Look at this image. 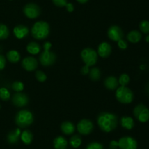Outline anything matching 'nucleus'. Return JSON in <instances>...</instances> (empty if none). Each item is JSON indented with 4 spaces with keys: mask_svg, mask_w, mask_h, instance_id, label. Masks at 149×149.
I'll return each mask as SVG.
<instances>
[{
    "mask_svg": "<svg viewBox=\"0 0 149 149\" xmlns=\"http://www.w3.org/2000/svg\"><path fill=\"white\" fill-rule=\"evenodd\" d=\"M97 123L101 131L109 133L116 129L117 127L118 117L112 112H103L97 116Z\"/></svg>",
    "mask_w": 149,
    "mask_h": 149,
    "instance_id": "obj_1",
    "label": "nucleus"
},
{
    "mask_svg": "<svg viewBox=\"0 0 149 149\" xmlns=\"http://www.w3.org/2000/svg\"><path fill=\"white\" fill-rule=\"evenodd\" d=\"M49 31L50 29L49 23L43 20H39L32 26L31 34L34 39L37 40H43L49 36Z\"/></svg>",
    "mask_w": 149,
    "mask_h": 149,
    "instance_id": "obj_2",
    "label": "nucleus"
},
{
    "mask_svg": "<svg viewBox=\"0 0 149 149\" xmlns=\"http://www.w3.org/2000/svg\"><path fill=\"white\" fill-rule=\"evenodd\" d=\"M15 122L19 128H26L33 122V115L29 110H21L16 113Z\"/></svg>",
    "mask_w": 149,
    "mask_h": 149,
    "instance_id": "obj_3",
    "label": "nucleus"
},
{
    "mask_svg": "<svg viewBox=\"0 0 149 149\" xmlns=\"http://www.w3.org/2000/svg\"><path fill=\"white\" fill-rule=\"evenodd\" d=\"M115 96L118 102L124 105L130 104L134 99L133 92L127 86H119L116 89Z\"/></svg>",
    "mask_w": 149,
    "mask_h": 149,
    "instance_id": "obj_4",
    "label": "nucleus"
},
{
    "mask_svg": "<svg viewBox=\"0 0 149 149\" xmlns=\"http://www.w3.org/2000/svg\"><path fill=\"white\" fill-rule=\"evenodd\" d=\"M81 58L84 65L93 67L97 63L98 55L95 50L90 48H86L81 51Z\"/></svg>",
    "mask_w": 149,
    "mask_h": 149,
    "instance_id": "obj_5",
    "label": "nucleus"
},
{
    "mask_svg": "<svg viewBox=\"0 0 149 149\" xmlns=\"http://www.w3.org/2000/svg\"><path fill=\"white\" fill-rule=\"evenodd\" d=\"M133 115L141 123H146L149 120V110L145 105L140 103L134 108Z\"/></svg>",
    "mask_w": 149,
    "mask_h": 149,
    "instance_id": "obj_6",
    "label": "nucleus"
},
{
    "mask_svg": "<svg viewBox=\"0 0 149 149\" xmlns=\"http://www.w3.org/2000/svg\"><path fill=\"white\" fill-rule=\"evenodd\" d=\"M57 59V56L55 53L52 51H44L40 53L39 57V60L40 64L43 67H50L53 65Z\"/></svg>",
    "mask_w": 149,
    "mask_h": 149,
    "instance_id": "obj_7",
    "label": "nucleus"
},
{
    "mask_svg": "<svg viewBox=\"0 0 149 149\" xmlns=\"http://www.w3.org/2000/svg\"><path fill=\"white\" fill-rule=\"evenodd\" d=\"M78 132L81 135H88L94 129V124L90 120L84 118L78 122L77 125Z\"/></svg>",
    "mask_w": 149,
    "mask_h": 149,
    "instance_id": "obj_8",
    "label": "nucleus"
},
{
    "mask_svg": "<svg viewBox=\"0 0 149 149\" xmlns=\"http://www.w3.org/2000/svg\"><path fill=\"white\" fill-rule=\"evenodd\" d=\"M23 13L28 18L35 19L40 15L41 9L36 4L29 3L23 7Z\"/></svg>",
    "mask_w": 149,
    "mask_h": 149,
    "instance_id": "obj_9",
    "label": "nucleus"
},
{
    "mask_svg": "<svg viewBox=\"0 0 149 149\" xmlns=\"http://www.w3.org/2000/svg\"><path fill=\"white\" fill-rule=\"evenodd\" d=\"M119 149H137L138 142L134 137L125 136L121 137L118 141Z\"/></svg>",
    "mask_w": 149,
    "mask_h": 149,
    "instance_id": "obj_10",
    "label": "nucleus"
},
{
    "mask_svg": "<svg viewBox=\"0 0 149 149\" xmlns=\"http://www.w3.org/2000/svg\"><path fill=\"white\" fill-rule=\"evenodd\" d=\"M107 35L108 37L111 40L114 41V42H118L120 39H123L124 32L122 28L119 27V26L113 25V26H110L109 29H108Z\"/></svg>",
    "mask_w": 149,
    "mask_h": 149,
    "instance_id": "obj_11",
    "label": "nucleus"
},
{
    "mask_svg": "<svg viewBox=\"0 0 149 149\" xmlns=\"http://www.w3.org/2000/svg\"><path fill=\"white\" fill-rule=\"evenodd\" d=\"M29 102V96L23 92H16L12 97V102L17 108H23L26 106Z\"/></svg>",
    "mask_w": 149,
    "mask_h": 149,
    "instance_id": "obj_12",
    "label": "nucleus"
},
{
    "mask_svg": "<svg viewBox=\"0 0 149 149\" xmlns=\"http://www.w3.org/2000/svg\"><path fill=\"white\" fill-rule=\"evenodd\" d=\"M37 59L33 56H26L22 60L21 65L25 70L28 72L34 71L38 67Z\"/></svg>",
    "mask_w": 149,
    "mask_h": 149,
    "instance_id": "obj_13",
    "label": "nucleus"
},
{
    "mask_svg": "<svg viewBox=\"0 0 149 149\" xmlns=\"http://www.w3.org/2000/svg\"><path fill=\"white\" fill-rule=\"evenodd\" d=\"M97 55L103 58H106L110 56L112 53L111 45L107 42H103L99 44L97 47Z\"/></svg>",
    "mask_w": 149,
    "mask_h": 149,
    "instance_id": "obj_14",
    "label": "nucleus"
},
{
    "mask_svg": "<svg viewBox=\"0 0 149 149\" xmlns=\"http://www.w3.org/2000/svg\"><path fill=\"white\" fill-rule=\"evenodd\" d=\"M29 28L23 24L17 25V26H15L13 29V34H14L15 37L19 39L26 37L29 35Z\"/></svg>",
    "mask_w": 149,
    "mask_h": 149,
    "instance_id": "obj_15",
    "label": "nucleus"
},
{
    "mask_svg": "<svg viewBox=\"0 0 149 149\" xmlns=\"http://www.w3.org/2000/svg\"><path fill=\"white\" fill-rule=\"evenodd\" d=\"M20 134H21L20 128H16L10 131L7 136V140L8 143L14 145L18 143L19 140L20 139Z\"/></svg>",
    "mask_w": 149,
    "mask_h": 149,
    "instance_id": "obj_16",
    "label": "nucleus"
},
{
    "mask_svg": "<svg viewBox=\"0 0 149 149\" xmlns=\"http://www.w3.org/2000/svg\"><path fill=\"white\" fill-rule=\"evenodd\" d=\"M61 130L65 135H71L76 130V127L71 121H65L61 124Z\"/></svg>",
    "mask_w": 149,
    "mask_h": 149,
    "instance_id": "obj_17",
    "label": "nucleus"
},
{
    "mask_svg": "<svg viewBox=\"0 0 149 149\" xmlns=\"http://www.w3.org/2000/svg\"><path fill=\"white\" fill-rule=\"evenodd\" d=\"M119 85L118 79L115 76H109L104 80L105 87L109 90H116L119 87Z\"/></svg>",
    "mask_w": 149,
    "mask_h": 149,
    "instance_id": "obj_18",
    "label": "nucleus"
},
{
    "mask_svg": "<svg viewBox=\"0 0 149 149\" xmlns=\"http://www.w3.org/2000/svg\"><path fill=\"white\" fill-rule=\"evenodd\" d=\"M120 124L124 129L127 130L132 129L135 127V121H134L133 118L130 116H127V115H124L121 118Z\"/></svg>",
    "mask_w": 149,
    "mask_h": 149,
    "instance_id": "obj_19",
    "label": "nucleus"
},
{
    "mask_svg": "<svg viewBox=\"0 0 149 149\" xmlns=\"http://www.w3.org/2000/svg\"><path fill=\"white\" fill-rule=\"evenodd\" d=\"M55 149H66L68 147V140L63 136H58L53 140Z\"/></svg>",
    "mask_w": 149,
    "mask_h": 149,
    "instance_id": "obj_20",
    "label": "nucleus"
},
{
    "mask_svg": "<svg viewBox=\"0 0 149 149\" xmlns=\"http://www.w3.org/2000/svg\"><path fill=\"white\" fill-rule=\"evenodd\" d=\"M142 39V34L138 30H132L127 35V39L131 43H138Z\"/></svg>",
    "mask_w": 149,
    "mask_h": 149,
    "instance_id": "obj_21",
    "label": "nucleus"
},
{
    "mask_svg": "<svg viewBox=\"0 0 149 149\" xmlns=\"http://www.w3.org/2000/svg\"><path fill=\"white\" fill-rule=\"evenodd\" d=\"M6 58L12 64H16L20 61V54L16 50H10L6 54Z\"/></svg>",
    "mask_w": 149,
    "mask_h": 149,
    "instance_id": "obj_22",
    "label": "nucleus"
},
{
    "mask_svg": "<svg viewBox=\"0 0 149 149\" xmlns=\"http://www.w3.org/2000/svg\"><path fill=\"white\" fill-rule=\"evenodd\" d=\"M33 139V135L31 131L29 129H26L22 131L20 134V140L26 145H29L32 143Z\"/></svg>",
    "mask_w": 149,
    "mask_h": 149,
    "instance_id": "obj_23",
    "label": "nucleus"
},
{
    "mask_svg": "<svg viewBox=\"0 0 149 149\" xmlns=\"http://www.w3.org/2000/svg\"><path fill=\"white\" fill-rule=\"evenodd\" d=\"M26 51L32 55H37L41 52V46L36 42H31L26 45Z\"/></svg>",
    "mask_w": 149,
    "mask_h": 149,
    "instance_id": "obj_24",
    "label": "nucleus"
},
{
    "mask_svg": "<svg viewBox=\"0 0 149 149\" xmlns=\"http://www.w3.org/2000/svg\"><path fill=\"white\" fill-rule=\"evenodd\" d=\"M89 77L93 81H97L100 79L101 77V72L100 69L97 67H93L90 70V72L88 74Z\"/></svg>",
    "mask_w": 149,
    "mask_h": 149,
    "instance_id": "obj_25",
    "label": "nucleus"
},
{
    "mask_svg": "<svg viewBox=\"0 0 149 149\" xmlns=\"http://www.w3.org/2000/svg\"><path fill=\"white\" fill-rule=\"evenodd\" d=\"M81 143H82V140H81V136L79 134H74L69 140L70 145L74 148H77L79 147L81 145Z\"/></svg>",
    "mask_w": 149,
    "mask_h": 149,
    "instance_id": "obj_26",
    "label": "nucleus"
},
{
    "mask_svg": "<svg viewBox=\"0 0 149 149\" xmlns=\"http://www.w3.org/2000/svg\"><path fill=\"white\" fill-rule=\"evenodd\" d=\"M10 35V30L8 27L4 23H0V40L6 39Z\"/></svg>",
    "mask_w": 149,
    "mask_h": 149,
    "instance_id": "obj_27",
    "label": "nucleus"
},
{
    "mask_svg": "<svg viewBox=\"0 0 149 149\" xmlns=\"http://www.w3.org/2000/svg\"><path fill=\"white\" fill-rule=\"evenodd\" d=\"M130 81V77L127 73H123V74H120L119 79H118L119 84L121 86H127L129 84Z\"/></svg>",
    "mask_w": 149,
    "mask_h": 149,
    "instance_id": "obj_28",
    "label": "nucleus"
},
{
    "mask_svg": "<svg viewBox=\"0 0 149 149\" xmlns=\"http://www.w3.org/2000/svg\"><path fill=\"white\" fill-rule=\"evenodd\" d=\"M139 29L142 33L148 34H149V21L147 20H143L139 23Z\"/></svg>",
    "mask_w": 149,
    "mask_h": 149,
    "instance_id": "obj_29",
    "label": "nucleus"
},
{
    "mask_svg": "<svg viewBox=\"0 0 149 149\" xmlns=\"http://www.w3.org/2000/svg\"><path fill=\"white\" fill-rule=\"evenodd\" d=\"M12 89L15 92H22L24 89V84L23 82L15 80L12 84Z\"/></svg>",
    "mask_w": 149,
    "mask_h": 149,
    "instance_id": "obj_30",
    "label": "nucleus"
},
{
    "mask_svg": "<svg viewBox=\"0 0 149 149\" xmlns=\"http://www.w3.org/2000/svg\"><path fill=\"white\" fill-rule=\"evenodd\" d=\"M0 99L3 101H8L10 99V92L7 88H0Z\"/></svg>",
    "mask_w": 149,
    "mask_h": 149,
    "instance_id": "obj_31",
    "label": "nucleus"
},
{
    "mask_svg": "<svg viewBox=\"0 0 149 149\" xmlns=\"http://www.w3.org/2000/svg\"><path fill=\"white\" fill-rule=\"evenodd\" d=\"M35 77H36V79L40 83H43V82H45L47 80V74L44 72L42 70H36V73H35Z\"/></svg>",
    "mask_w": 149,
    "mask_h": 149,
    "instance_id": "obj_32",
    "label": "nucleus"
},
{
    "mask_svg": "<svg viewBox=\"0 0 149 149\" xmlns=\"http://www.w3.org/2000/svg\"><path fill=\"white\" fill-rule=\"evenodd\" d=\"M86 149H103V145L98 142H91L87 145Z\"/></svg>",
    "mask_w": 149,
    "mask_h": 149,
    "instance_id": "obj_33",
    "label": "nucleus"
},
{
    "mask_svg": "<svg viewBox=\"0 0 149 149\" xmlns=\"http://www.w3.org/2000/svg\"><path fill=\"white\" fill-rule=\"evenodd\" d=\"M117 45H118V47H119V49H121V50H125V49H127L128 47L127 42L123 39H120V40L118 41Z\"/></svg>",
    "mask_w": 149,
    "mask_h": 149,
    "instance_id": "obj_34",
    "label": "nucleus"
},
{
    "mask_svg": "<svg viewBox=\"0 0 149 149\" xmlns=\"http://www.w3.org/2000/svg\"><path fill=\"white\" fill-rule=\"evenodd\" d=\"M53 4H55L56 7H65L67 2V0H52Z\"/></svg>",
    "mask_w": 149,
    "mask_h": 149,
    "instance_id": "obj_35",
    "label": "nucleus"
},
{
    "mask_svg": "<svg viewBox=\"0 0 149 149\" xmlns=\"http://www.w3.org/2000/svg\"><path fill=\"white\" fill-rule=\"evenodd\" d=\"M6 66V58L3 55L0 54V70H4Z\"/></svg>",
    "mask_w": 149,
    "mask_h": 149,
    "instance_id": "obj_36",
    "label": "nucleus"
},
{
    "mask_svg": "<svg viewBox=\"0 0 149 149\" xmlns=\"http://www.w3.org/2000/svg\"><path fill=\"white\" fill-rule=\"evenodd\" d=\"M90 67H88V66L87 65H84L81 67V70H80V72H81V74H83V75H87V74H88L89 72H90Z\"/></svg>",
    "mask_w": 149,
    "mask_h": 149,
    "instance_id": "obj_37",
    "label": "nucleus"
},
{
    "mask_svg": "<svg viewBox=\"0 0 149 149\" xmlns=\"http://www.w3.org/2000/svg\"><path fill=\"white\" fill-rule=\"evenodd\" d=\"M65 8H66V10L68 12V13H72L74 10V7L72 3H67L66 5H65Z\"/></svg>",
    "mask_w": 149,
    "mask_h": 149,
    "instance_id": "obj_38",
    "label": "nucleus"
},
{
    "mask_svg": "<svg viewBox=\"0 0 149 149\" xmlns=\"http://www.w3.org/2000/svg\"><path fill=\"white\" fill-rule=\"evenodd\" d=\"M52 48V43L50 42H45L43 44V49L44 51H49Z\"/></svg>",
    "mask_w": 149,
    "mask_h": 149,
    "instance_id": "obj_39",
    "label": "nucleus"
},
{
    "mask_svg": "<svg viewBox=\"0 0 149 149\" xmlns=\"http://www.w3.org/2000/svg\"><path fill=\"white\" fill-rule=\"evenodd\" d=\"M119 148L118 141L116 140H112L110 143V149H117Z\"/></svg>",
    "mask_w": 149,
    "mask_h": 149,
    "instance_id": "obj_40",
    "label": "nucleus"
},
{
    "mask_svg": "<svg viewBox=\"0 0 149 149\" xmlns=\"http://www.w3.org/2000/svg\"><path fill=\"white\" fill-rule=\"evenodd\" d=\"M77 1H78L79 3H80V4H85V3H87L89 0H77Z\"/></svg>",
    "mask_w": 149,
    "mask_h": 149,
    "instance_id": "obj_41",
    "label": "nucleus"
},
{
    "mask_svg": "<svg viewBox=\"0 0 149 149\" xmlns=\"http://www.w3.org/2000/svg\"><path fill=\"white\" fill-rule=\"evenodd\" d=\"M146 91L147 94L149 95V82L146 84Z\"/></svg>",
    "mask_w": 149,
    "mask_h": 149,
    "instance_id": "obj_42",
    "label": "nucleus"
},
{
    "mask_svg": "<svg viewBox=\"0 0 149 149\" xmlns=\"http://www.w3.org/2000/svg\"><path fill=\"white\" fill-rule=\"evenodd\" d=\"M146 41L147 42H149V35L148 34L147 35V37H146Z\"/></svg>",
    "mask_w": 149,
    "mask_h": 149,
    "instance_id": "obj_43",
    "label": "nucleus"
},
{
    "mask_svg": "<svg viewBox=\"0 0 149 149\" xmlns=\"http://www.w3.org/2000/svg\"><path fill=\"white\" fill-rule=\"evenodd\" d=\"M0 108H1V105H0Z\"/></svg>",
    "mask_w": 149,
    "mask_h": 149,
    "instance_id": "obj_44",
    "label": "nucleus"
}]
</instances>
